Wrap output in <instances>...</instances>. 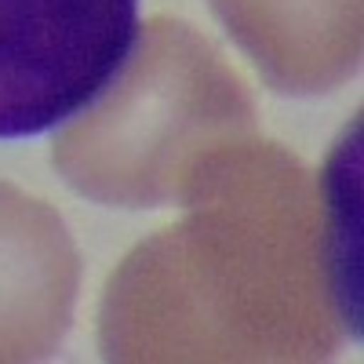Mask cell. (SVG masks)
Segmentation results:
<instances>
[{
  "mask_svg": "<svg viewBox=\"0 0 364 364\" xmlns=\"http://www.w3.org/2000/svg\"><path fill=\"white\" fill-rule=\"evenodd\" d=\"M186 219L113 269L106 360H317L346 339L310 171L277 142L240 139L200 161Z\"/></svg>",
  "mask_w": 364,
  "mask_h": 364,
  "instance_id": "obj_1",
  "label": "cell"
},
{
  "mask_svg": "<svg viewBox=\"0 0 364 364\" xmlns=\"http://www.w3.org/2000/svg\"><path fill=\"white\" fill-rule=\"evenodd\" d=\"M252 135L255 106L237 70L190 22L157 15L113 84L55 135L51 161L80 197L164 208L204 157Z\"/></svg>",
  "mask_w": 364,
  "mask_h": 364,
  "instance_id": "obj_2",
  "label": "cell"
},
{
  "mask_svg": "<svg viewBox=\"0 0 364 364\" xmlns=\"http://www.w3.org/2000/svg\"><path fill=\"white\" fill-rule=\"evenodd\" d=\"M139 0H0V142L84 113L139 41Z\"/></svg>",
  "mask_w": 364,
  "mask_h": 364,
  "instance_id": "obj_3",
  "label": "cell"
},
{
  "mask_svg": "<svg viewBox=\"0 0 364 364\" xmlns=\"http://www.w3.org/2000/svg\"><path fill=\"white\" fill-rule=\"evenodd\" d=\"M80 255L63 215L0 182V360L55 353L73 321Z\"/></svg>",
  "mask_w": 364,
  "mask_h": 364,
  "instance_id": "obj_4",
  "label": "cell"
},
{
  "mask_svg": "<svg viewBox=\"0 0 364 364\" xmlns=\"http://www.w3.org/2000/svg\"><path fill=\"white\" fill-rule=\"evenodd\" d=\"M226 33L281 95H317L360 66V0H211Z\"/></svg>",
  "mask_w": 364,
  "mask_h": 364,
  "instance_id": "obj_5",
  "label": "cell"
},
{
  "mask_svg": "<svg viewBox=\"0 0 364 364\" xmlns=\"http://www.w3.org/2000/svg\"><path fill=\"white\" fill-rule=\"evenodd\" d=\"M360 113L343 128L336 149L328 154L324 175L317 182L321 226L331 269V291L343 331L360 339Z\"/></svg>",
  "mask_w": 364,
  "mask_h": 364,
  "instance_id": "obj_6",
  "label": "cell"
}]
</instances>
